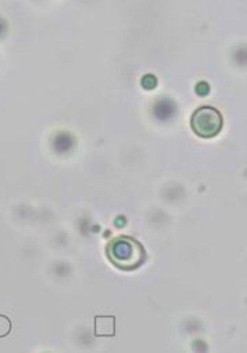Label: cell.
<instances>
[{"mask_svg": "<svg viewBox=\"0 0 247 353\" xmlns=\"http://www.w3.org/2000/svg\"><path fill=\"white\" fill-rule=\"evenodd\" d=\"M223 114L212 106H202L191 116V130L204 139L217 137L223 130Z\"/></svg>", "mask_w": 247, "mask_h": 353, "instance_id": "obj_2", "label": "cell"}, {"mask_svg": "<svg viewBox=\"0 0 247 353\" xmlns=\"http://www.w3.org/2000/svg\"><path fill=\"white\" fill-rule=\"evenodd\" d=\"M11 332V322L7 316H1L0 315V337H6L8 336V333Z\"/></svg>", "mask_w": 247, "mask_h": 353, "instance_id": "obj_4", "label": "cell"}, {"mask_svg": "<svg viewBox=\"0 0 247 353\" xmlns=\"http://www.w3.org/2000/svg\"><path fill=\"white\" fill-rule=\"evenodd\" d=\"M116 319L114 316H96L95 318V336L96 337H113Z\"/></svg>", "mask_w": 247, "mask_h": 353, "instance_id": "obj_3", "label": "cell"}, {"mask_svg": "<svg viewBox=\"0 0 247 353\" xmlns=\"http://www.w3.org/2000/svg\"><path fill=\"white\" fill-rule=\"evenodd\" d=\"M209 91H211V87H209L206 83H200V84L197 85V92H198L200 95H202V97L208 95Z\"/></svg>", "mask_w": 247, "mask_h": 353, "instance_id": "obj_6", "label": "cell"}, {"mask_svg": "<svg viewBox=\"0 0 247 353\" xmlns=\"http://www.w3.org/2000/svg\"><path fill=\"white\" fill-rule=\"evenodd\" d=\"M142 85H143L146 90H153V88H155V85H157V79H155L153 74H147V76H144V79L142 80Z\"/></svg>", "mask_w": 247, "mask_h": 353, "instance_id": "obj_5", "label": "cell"}, {"mask_svg": "<svg viewBox=\"0 0 247 353\" xmlns=\"http://www.w3.org/2000/svg\"><path fill=\"white\" fill-rule=\"evenodd\" d=\"M106 256L116 268L127 272L140 268L147 261L144 246L129 235L113 238L106 246Z\"/></svg>", "mask_w": 247, "mask_h": 353, "instance_id": "obj_1", "label": "cell"}]
</instances>
